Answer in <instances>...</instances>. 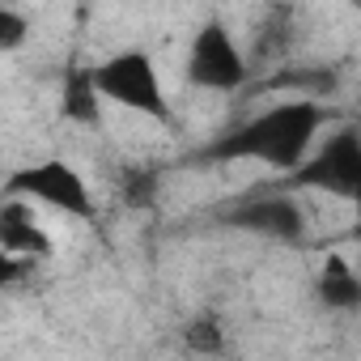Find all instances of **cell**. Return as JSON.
I'll list each match as a JSON object with an SVG mask.
<instances>
[{
    "label": "cell",
    "mask_w": 361,
    "mask_h": 361,
    "mask_svg": "<svg viewBox=\"0 0 361 361\" xmlns=\"http://www.w3.org/2000/svg\"><path fill=\"white\" fill-rule=\"evenodd\" d=\"M323 128V111L310 98L298 102H281L247 123H238L234 132L217 136L204 157L209 161H264L272 170H298L310 157V145Z\"/></svg>",
    "instance_id": "6da1fadb"
},
{
    "label": "cell",
    "mask_w": 361,
    "mask_h": 361,
    "mask_svg": "<svg viewBox=\"0 0 361 361\" xmlns=\"http://www.w3.org/2000/svg\"><path fill=\"white\" fill-rule=\"evenodd\" d=\"M5 196L9 200H39L56 213H68V217H81L90 221L94 217V200H90V188L73 161L64 157H47V161H35L18 174H9L5 183Z\"/></svg>",
    "instance_id": "7a4b0ae2"
},
{
    "label": "cell",
    "mask_w": 361,
    "mask_h": 361,
    "mask_svg": "<svg viewBox=\"0 0 361 361\" xmlns=\"http://www.w3.org/2000/svg\"><path fill=\"white\" fill-rule=\"evenodd\" d=\"M94 85L106 102L149 115V119H166V98H161V81H157V64L145 51H115L94 68Z\"/></svg>",
    "instance_id": "3957f363"
},
{
    "label": "cell",
    "mask_w": 361,
    "mask_h": 361,
    "mask_svg": "<svg viewBox=\"0 0 361 361\" xmlns=\"http://www.w3.org/2000/svg\"><path fill=\"white\" fill-rule=\"evenodd\" d=\"M289 183L314 188L327 196H348L361 204V136L357 132H336L323 149H314L293 174Z\"/></svg>",
    "instance_id": "277c9868"
},
{
    "label": "cell",
    "mask_w": 361,
    "mask_h": 361,
    "mask_svg": "<svg viewBox=\"0 0 361 361\" xmlns=\"http://www.w3.org/2000/svg\"><path fill=\"white\" fill-rule=\"evenodd\" d=\"M188 77L192 85L217 90V94H230L247 81V56L238 51L234 35L221 22H204L196 30L192 51H188Z\"/></svg>",
    "instance_id": "5b68a950"
},
{
    "label": "cell",
    "mask_w": 361,
    "mask_h": 361,
    "mask_svg": "<svg viewBox=\"0 0 361 361\" xmlns=\"http://www.w3.org/2000/svg\"><path fill=\"white\" fill-rule=\"evenodd\" d=\"M226 226H238V230H251V234H264V238H276V243H298L302 230H306V217L302 209L281 196V192H264V196H247L238 200L234 209L221 213Z\"/></svg>",
    "instance_id": "8992f818"
},
{
    "label": "cell",
    "mask_w": 361,
    "mask_h": 361,
    "mask_svg": "<svg viewBox=\"0 0 361 361\" xmlns=\"http://www.w3.org/2000/svg\"><path fill=\"white\" fill-rule=\"evenodd\" d=\"M0 243H5L9 255H30V259L51 251L43 226L35 221V213H30L22 200H9L5 209H0Z\"/></svg>",
    "instance_id": "52a82bcc"
},
{
    "label": "cell",
    "mask_w": 361,
    "mask_h": 361,
    "mask_svg": "<svg viewBox=\"0 0 361 361\" xmlns=\"http://www.w3.org/2000/svg\"><path fill=\"white\" fill-rule=\"evenodd\" d=\"M319 302L331 310H361V276L340 255H331L319 272Z\"/></svg>",
    "instance_id": "ba28073f"
},
{
    "label": "cell",
    "mask_w": 361,
    "mask_h": 361,
    "mask_svg": "<svg viewBox=\"0 0 361 361\" xmlns=\"http://www.w3.org/2000/svg\"><path fill=\"white\" fill-rule=\"evenodd\" d=\"M60 111H64L73 123H98V119H102V94H98V85H94V68L68 77Z\"/></svg>",
    "instance_id": "9c48e42d"
},
{
    "label": "cell",
    "mask_w": 361,
    "mask_h": 361,
    "mask_svg": "<svg viewBox=\"0 0 361 361\" xmlns=\"http://www.w3.org/2000/svg\"><path fill=\"white\" fill-rule=\"evenodd\" d=\"M183 348L196 353V357H217L226 353V327L217 314H196L188 327H183Z\"/></svg>",
    "instance_id": "30bf717a"
},
{
    "label": "cell",
    "mask_w": 361,
    "mask_h": 361,
    "mask_svg": "<svg viewBox=\"0 0 361 361\" xmlns=\"http://www.w3.org/2000/svg\"><path fill=\"white\" fill-rule=\"evenodd\" d=\"M30 35V18L13 5H0V51H18Z\"/></svg>",
    "instance_id": "8fae6325"
}]
</instances>
